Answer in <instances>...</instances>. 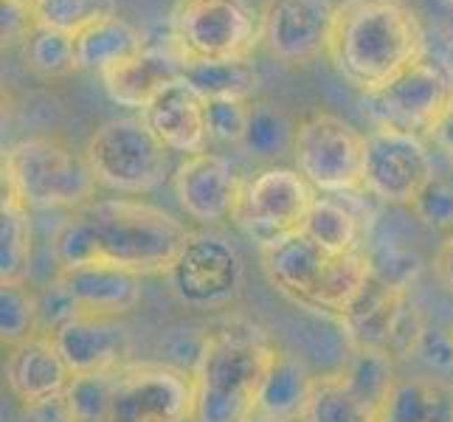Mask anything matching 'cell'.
Masks as SVG:
<instances>
[{
  "mask_svg": "<svg viewBox=\"0 0 453 422\" xmlns=\"http://www.w3.org/2000/svg\"><path fill=\"white\" fill-rule=\"evenodd\" d=\"M169 28V54L180 65L251 59L259 45V14L245 0H178Z\"/></svg>",
  "mask_w": 453,
  "mask_h": 422,
  "instance_id": "6",
  "label": "cell"
},
{
  "mask_svg": "<svg viewBox=\"0 0 453 422\" xmlns=\"http://www.w3.org/2000/svg\"><path fill=\"white\" fill-rule=\"evenodd\" d=\"M99 76H102L107 96L116 104L144 111L164 88L183 80V65L175 59V54L144 49L135 57L119 62V65L107 68Z\"/></svg>",
  "mask_w": 453,
  "mask_h": 422,
  "instance_id": "20",
  "label": "cell"
},
{
  "mask_svg": "<svg viewBox=\"0 0 453 422\" xmlns=\"http://www.w3.org/2000/svg\"><path fill=\"white\" fill-rule=\"evenodd\" d=\"M279 347L254 321L231 318L206 333L192 372V422H251Z\"/></svg>",
  "mask_w": 453,
  "mask_h": 422,
  "instance_id": "3",
  "label": "cell"
},
{
  "mask_svg": "<svg viewBox=\"0 0 453 422\" xmlns=\"http://www.w3.org/2000/svg\"><path fill=\"white\" fill-rule=\"evenodd\" d=\"M312 203L316 189L299 169L273 166L245 183L231 220L248 240L259 245V251H265L302 231Z\"/></svg>",
  "mask_w": 453,
  "mask_h": 422,
  "instance_id": "10",
  "label": "cell"
},
{
  "mask_svg": "<svg viewBox=\"0 0 453 422\" xmlns=\"http://www.w3.org/2000/svg\"><path fill=\"white\" fill-rule=\"evenodd\" d=\"M54 285L68 295L76 312L85 316L121 318L142 302V276L113 268V265H73L57 268Z\"/></svg>",
  "mask_w": 453,
  "mask_h": 422,
  "instance_id": "17",
  "label": "cell"
},
{
  "mask_svg": "<svg viewBox=\"0 0 453 422\" xmlns=\"http://www.w3.org/2000/svg\"><path fill=\"white\" fill-rule=\"evenodd\" d=\"M411 211L431 228H453V183L448 178L434 175L423 195L411 203Z\"/></svg>",
  "mask_w": 453,
  "mask_h": 422,
  "instance_id": "34",
  "label": "cell"
},
{
  "mask_svg": "<svg viewBox=\"0 0 453 422\" xmlns=\"http://www.w3.org/2000/svg\"><path fill=\"white\" fill-rule=\"evenodd\" d=\"M73 374L59 355L51 333H37L9 347L6 355V386L20 405L57 397L68 388Z\"/></svg>",
  "mask_w": 453,
  "mask_h": 422,
  "instance_id": "18",
  "label": "cell"
},
{
  "mask_svg": "<svg viewBox=\"0 0 453 422\" xmlns=\"http://www.w3.org/2000/svg\"><path fill=\"white\" fill-rule=\"evenodd\" d=\"M195 380L169 364H127L116 372L111 422H192Z\"/></svg>",
  "mask_w": 453,
  "mask_h": 422,
  "instance_id": "11",
  "label": "cell"
},
{
  "mask_svg": "<svg viewBox=\"0 0 453 422\" xmlns=\"http://www.w3.org/2000/svg\"><path fill=\"white\" fill-rule=\"evenodd\" d=\"M434 180V161L423 138L395 127L366 135L364 189L388 206H411Z\"/></svg>",
  "mask_w": 453,
  "mask_h": 422,
  "instance_id": "12",
  "label": "cell"
},
{
  "mask_svg": "<svg viewBox=\"0 0 453 422\" xmlns=\"http://www.w3.org/2000/svg\"><path fill=\"white\" fill-rule=\"evenodd\" d=\"M450 335H453V330H450Z\"/></svg>",
  "mask_w": 453,
  "mask_h": 422,
  "instance_id": "40",
  "label": "cell"
},
{
  "mask_svg": "<svg viewBox=\"0 0 453 422\" xmlns=\"http://www.w3.org/2000/svg\"><path fill=\"white\" fill-rule=\"evenodd\" d=\"M206 102V130L211 141L220 144H240L248 119H251V104L248 99H203Z\"/></svg>",
  "mask_w": 453,
  "mask_h": 422,
  "instance_id": "33",
  "label": "cell"
},
{
  "mask_svg": "<svg viewBox=\"0 0 453 422\" xmlns=\"http://www.w3.org/2000/svg\"><path fill=\"white\" fill-rule=\"evenodd\" d=\"M434 276L440 279V285L453 293V234H448L440 251L434 257Z\"/></svg>",
  "mask_w": 453,
  "mask_h": 422,
  "instance_id": "36",
  "label": "cell"
},
{
  "mask_svg": "<svg viewBox=\"0 0 453 422\" xmlns=\"http://www.w3.org/2000/svg\"><path fill=\"white\" fill-rule=\"evenodd\" d=\"M23 59L26 68L35 71L37 76H68L76 68V54H73V37L62 35V31H51V28H40L31 26L23 37Z\"/></svg>",
  "mask_w": 453,
  "mask_h": 422,
  "instance_id": "30",
  "label": "cell"
},
{
  "mask_svg": "<svg viewBox=\"0 0 453 422\" xmlns=\"http://www.w3.org/2000/svg\"><path fill=\"white\" fill-rule=\"evenodd\" d=\"M296 130L299 127L279 107L254 104L240 147L257 161H279L282 155L293 152Z\"/></svg>",
  "mask_w": 453,
  "mask_h": 422,
  "instance_id": "27",
  "label": "cell"
},
{
  "mask_svg": "<svg viewBox=\"0 0 453 422\" xmlns=\"http://www.w3.org/2000/svg\"><path fill=\"white\" fill-rule=\"evenodd\" d=\"M426 57V28L409 0H341L326 40V59L357 93L392 85Z\"/></svg>",
  "mask_w": 453,
  "mask_h": 422,
  "instance_id": "2",
  "label": "cell"
},
{
  "mask_svg": "<svg viewBox=\"0 0 453 422\" xmlns=\"http://www.w3.org/2000/svg\"><path fill=\"white\" fill-rule=\"evenodd\" d=\"M364 155L366 138L335 113H312L296 130V169L319 192H361Z\"/></svg>",
  "mask_w": 453,
  "mask_h": 422,
  "instance_id": "9",
  "label": "cell"
},
{
  "mask_svg": "<svg viewBox=\"0 0 453 422\" xmlns=\"http://www.w3.org/2000/svg\"><path fill=\"white\" fill-rule=\"evenodd\" d=\"M169 288L189 310H223L240 299L245 265L228 237L214 231H189L169 268Z\"/></svg>",
  "mask_w": 453,
  "mask_h": 422,
  "instance_id": "8",
  "label": "cell"
},
{
  "mask_svg": "<svg viewBox=\"0 0 453 422\" xmlns=\"http://www.w3.org/2000/svg\"><path fill=\"white\" fill-rule=\"evenodd\" d=\"M183 80L203 99H248L257 88V68L251 59H220L183 65Z\"/></svg>",
  "mask_w": 453,
  "mask_h": 422,
  "instance_id": "26",
  "label": "cell"
},
{
  "mask_svg": "<svg viewBox=\"0 0 453 422\" xmlns=\"http://www.w3.org/2000/svg\"><path fill=\"white\" fill-rule=\"evenodd\" d=\"M82 152L96 183L121 195L158 189L169 172V150L144 119H111L99 124Z\"/></svg>",
  "mask_w": 453,
  "mask_h": 422,
  "instance_id": "7",
  "label": "cell"
},
{
  "mask_svg": "<svg viewBox=\"0 0 453 422\" xmlns=\"http://www.w3.org/2000/svg\"><path fill=\"white\" fill-rule=\"evenodd\" d=\"M380 414L347 380V374L324 372L312 378L299 422H380Z\"/></svg>",
  "mask_w": 453,
  "mask_h": 422,
  "instance_id": "23",
  "label": "cell"
},
{
  "mask_svg": "<svg viewBox=\"0 0 453 422\" xmlns=\"http://www.w3.org/2000/svg\"><path fill=\"white\" fill-rule=\"evenodd\" d=\"M262 271L288 302L312 316L343 321L372 281V259L357 248L330 254L304 231L262 251Z\"/></svg>",
  "mask_w": 453,
  "mask_h": 422,
  "instance_id": "4",
  "label": "cell"
},
{
  "mask_svg": "<svg viewBox=\"0 0 453 422\" xmlns=\"http://www.w3.org/2000/svg\"><path fill=\"white\" fill-rule=\"evenodd\" d=\"M366 104L380 127L431 135L436 121L453 104V76L426 54L392 85L366 96Z\"/></svg>",
  "mask_w": 453,
  "mask_h": 422,
  "instance_id": "13",
  "label": "cell"
},
{
  "mask_svg": "<svg viewBox=\"0 0 453 422\" xmlns=\"http://www.w3.org/2000/svg\"><path fill=\"white\" fill-rule=\"evenodd\" d=\"M4 186L28 209H80L93 200V178L85 152H76L57 135L18 141L4 155Z\"/></svg>",
  "mask_w": 453,
  "mask_h": 422,
  "instance_id": "5",
  "label": "cell"
},
{
  "mask_svg": "<svg viewBox=\"0 0 453 422\" xmlns=\"http://www.w3.org/2000/svg\"><path fill=\"white\" fill-rule=\"evenodd\" d=\"M107 14H116L113 0H35V6L28 9V20L31 26L73 37L76 31L107 18Z\"/></svg>",
  "mask_w": 453,
  "mask_h": 422,
  "instance_id": "29",
  "label": "cell"
},
{
  "mask_svg": "<svg viewBox=\"0 0 453 422\" xmlns=\"http://www.w3.org/2000/svg\"><path fill=\"white\" fill-rule=\"evenodd\" d=\"M31 271V220L28 206L4 186L0 209V285H26Z\"/></svg>",
  "mask_w": 453,
  "mask_h": 422,
  "instance_id": "25",
  "label": "cell"
},
{
  "mask_svg": "<svg viewBox=\"0 0 453 422\" xmlns=\"http://www.w3.org/2000/svg\"><path fill=\"white\" fill-rule=\"evenodd\" d=\"M147 45L142 35L119 14H107V18L85 26L82 31L73 35V54H76V68L104 73L107 68L119 65V62L135 57L144 51Z\"/></svg>",
  "mask_w": 453,
  "mask_h": 422,
  "instance_id": "21",
  "label": "cell"
},
{
  "mask_svg": "<svg viewBox=\"0 0 453 422\" xmlns=\"http://www.w3.org/2000/svg\"><path fill=\"white\" fill-rule=\"evenodd\" d=\"M380 422H453V386L436 378L397 380Z\"/></svg>",
  "mask_w": 453,
  "mask_h": 422,
  "instance_id": "24",
  "label": "cell"
},
{
  "mask_svg": "<svg viewBox=\"0 0 453 422\" xmlns=\"http://www.w3.org/2000/svg\"><path fill=\"white\" fill-rule=\"evenodd\" d=\"M113 374H73L65 388L71 422H111Z\"/></svg>",
  "mask_w": 453,
  "mask_h": 422,
  "instance_id": "32",
  "label": "cell"
},
{
  "mask_svg": "<svg viewBox=\"0 0 453 422\" xmlns=\"http://www.w3.org/2000/svg\"><path fill=\"white\" fill-rule=\"evenodd\" d=\"M6 4H12V6H18V9L28 12L31 6H35V0H6Z\"/></svg>",
  "mask_w": 453,
  "mask_h": 422,
  "instance_id": "38",
  "label": "cell"
},
{
  "mask_svg": "<svg viewBox=\"0 0 453 422\" xmlns=\"http://www.w3.org/2000/svg\"><path fill=\"white\" fill-rule=\"evenodd\" d=\"M302 231L330 254L357 251V237H361L355 214L330 197H316Z\"/></svg>",
  "mask_w": 453,
  "mask_h": 422,
  "instance_id": "28",
  "label": "cell"
},
{
  "mask_svg": "<svg viewBox=\"0 0 453 422\" xmlns=\"http://www.w3.org/2000/svg\"><path fill=\"white\" fill-rule=\"evenodd\" d=\"M431 138L436 141V147H440L453 164V104L445 111V116L436 121V127L431 130Z\"/></svg>",
  "mask_w": 453,
  "mask_h": 422,
  "instance_id": "37",
  "label": "cell"
},
{
  "mask_svg": "<svg viewBox=\"0 0 453 422\" xmlns=\"http://www.w3.org/2000/svg\"><path fill=\"white\" fill-rule=\"evenodd\" d=\"M42 333L40 295L26 285H0V338L9 347Z\"/></svg>",
  "mask_w": 453,
  "mask_h": 422,
  "instance_id": "31",
  "label": "cell"
},
{
  "mask_svg": "<svg viewBox=\"0 0 453 422\" xmlns=\"http://www.w3.org/2000/svg\"><path fill=\"white\" fill-rule=\"evenodd\" d=\"M51 335L71 374H113L130 364V333L119 318L80 312Z\"/></svg>",
  "mask_w": 453,
  "mask_h": 422,
  "instance_id": "16",
  "label": "cell"
},
{
  "mask_svg": "<svg viewBox=\"0 0 453 422\" xmlns=\"http://www.w3.org/2000/svg\"><path fill=\"white\" fill-rule=\"evenodd\" d=\"M172 189H175L180 209L192 220L217 226L234 217L245 183L223 155L203 150L195 155H183L175 178H172Z\"/></svg>",
  "mask_w": 453,
  "mask_h": 422,
  "instance_id": "15",
  "label": "cell"
},
{
  "mask_svg": "<svg viewBox=\"0 0 453 422\" xmlns=\"http://www.w3.org/2000/svg\"><path fill=\"white\" fill-rule=\"evenodd\" d=\"M312 378L316 374L307 369V364L299 355L279 349L262 386L257 417L276 419V422H299Z\"/></svg>",
  "mask_w": 453,
  "mask_h": 422,
  "instance_id": "22",
  "label": "cell"
},
{
  "mask_svg": "<svg viewBox=\"0 0 453 422\" xmlns=\"http://www.w3.org/2000/svg\"><path fill=\"white\" fill-rule=\"evenodd\" d=\"M26 419L28 422H71V411H68V403H65V392L49 397V400H40V403H31L23 405Z\"/></svg>",
  "mask_w": 453,
  "mask_h": 422,
  "instance_id": "35",
  "label": "cell"
},
{
  "mask_svg": "<svg viewBox=\"0 0 453 422\" xmlns=\"http://www.w3.org/2000/svg\"><path fill=\"white\" fill-rule=\"evenodd\" d=\"M335 6L333 0H262L259 42L285 68H307L326 57Z\"/></svg>",
  "mask_w": 453,
  "mask_h": 422,
  "instance_id": "14",
  "label": "cell"
},
{
  "mask_svg": "<svg viewBox=\"0 0 453 422\" xmlns=\"http://www.w3.org/2000/svg\"><path fill=\"white\" fill-rule=\"evenodd\" d=\"M142 119L169 152L195 155L206 150V102L186 80L164 88L142 111Z\"/></svg>",
  "mask_w": 453,
  "mask_h": 422,
  "instance_id": "19",
  "label": "cell"
},
{
  "mask_svg": "<svg viewBox=\"0 0 453 422\" xmlns=\"http://www.w3.org/2000/svg\"><path fill=\"white\" fill-rule=\"evenodd\" d=\"M251 422H276V419H265V417H254Z\"/></svg>",
  "mask_w": 453,
  "mask_h": 422,
  "instance_id": "39",
  "label": "cell"
},
{
  "mask_svg": "<svg viewBox=\"0 0 453 422\" xmlns=\"http://www.w3.org/2000/svg\"><path fill=\"white\" fill-rule=\"evenodd\" d=\"M189 228L142 200H90L73 209L51 237L57 268L113 265L138 276L169 273Z\"/></svg>",
  "mask_w": 453,
  "mask_h": 422,
  "instance_id": "1",
  "label": "cell"
}]
</instances>
